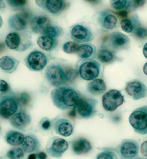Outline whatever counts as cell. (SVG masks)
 <instances>
[{"instance_id":"cell-1","label":"cell","mask_w":147,"mask_h":159,"mask_svg":"<svg viewBox=\"0 0 147 159\" xmlns=\"http://www.w3.org/2000/svg\"><path fill=\"white\" fill-rule=\"evenodd\" d=\"M81 97L79 91L71 87H59L54 89L51 92V98L54 105L63 110L73 108Z\"/></svg>"},{"instance_id":"cell-2","label":"cell","mask_w":147,"mask_h":159,"mask_svg":"<svg viewBox=\"0 0 147 159\" xmlns=\"http://www.w3.org/2000/svg\"><path fill=\"white\" fill-rule=\"evenodd\" d=\"M44 74L49 85L57 88L73 80L76 76V73L72 69L65 68L60 64L49 65Z\"/></svg>"},{"instance_id":"cell-3","label":"cell","mask_w":147,"mask_h":159,"mask_svg":"<svg viewBox=\"0 0 147 159\" xmlns=\"http://www.w3.org/2000/svg\"><path fill=\"white\" fill-rule=\"evenodd\" d=\"M5 45L9 49L16 52L28 50L32 46L30 31L25 30L8 33L5 39Z\"/></svg>"},{"instance_id":"cell-4","label":"cell","mask_w":147,"mask_h":159,"mask_svg":"<svg viewBox=\"0 0 147 159\" xmlns=\"http://www.w3.org/2000/svg\"><path fill=\"white\" fill-rule=\"evenodd\" d=\"M97 101L96 99L81 97L78 103L74 107L73 113L79 118H90L93 117L97 112Z\"/></svg>"},{"instance_id":"cell-5","label":"cell","mask_w":147,"mask_h":159,"mask_svg":"<svg viewBox=\"0 0 147 159\" xmlns=\"http://www.w3.org/2000/svg\"><path fill=\"white\" fill-rule=\"evenodd\" d=\"M129 122L137 134H147V105L135 110L129 117Z\"/></svg>"},{"instance_id":"cell-6","label":"cell","mask_w":147,"mask_h":159,"mask_svg":"<svg viewBox=\"0 0 147 159\" xmlns=\"http://www.w3.org/2000/svg\"><path fill=\"white\" fill-rule=\"evenodd\" d=\"M101 71V65L94 60H84L78 68V75L85 81H92L97 79L100 76Z\"/></svg>"},{"instance_id":"cell-7","label":"cell","mask_w":147,"mask_h":159,"mask_svg":"<svg viewBox=\"0 0 147 159\" xmlns=\"http://www.w3.org/2000/svg\"><path fill=\"white\" fill-rule=\"evenodd\" d=\"M20 103L17 96L8 94L0 97V116L9 119L19 110Z\"/></svg>"},{"instance_id":"cell-8","label":"cell","mask_w":147,"mask_h":159,"mask_svg":"<svg viewBox=\"0 0 147 159\" xmlns=\"http://www.w3.org/2000/svg\"><path fill=\"white\" fill-rule=\"evenodd\" d=\"M48 56L39 50L30 52L25 60L26 67L33 71H40L45 68L49 62Z\"/></svg>"},{"instance_id":"cell-9","label":"cell","mask_w":147,"mask_h":159,"mask_svg":"<svg viewBox=\"0 0 147 159\" xmlns=\"http://www.w3.org/2000/svg\"><path fill=\"white\" fill-rule=\"evenodd\" d=\"M102 102L106 111H113L123 105L125 102V97L120 91L112 89L103 95Z\"/></svg>"},{"instance_id":"cell-10","label":"cell","mask_w":147,"mask_h":159,"mask_svg":"<svg viewBox=\"0 0 147 159\" xmlns=\"http://www.w3.org/2000/svg\"><path fill=\"white\" fill-rule=\"evenodd\" d=\"M35 3L40 8L54 15L62 13L70 5L63 0H36Z\"/></svg>"},{"instance_id":"cell-11","label":"cell","mask_w":147,"mask_h":159,"mask_svg":"<svg viewBox=\"0 0 147 159\" xmlns=\"http://www.w3.org/2000/svg\"><path fill=\"white\" fill-rule=\"evenodd\" d=\"M70 37L76 43H88L93 40L94 34L88 26L77 24L72 27Z\"/></svg>"},{"instance_id":"cell-12","label":"cell","mask_w":147,"mask_h":159,"mask_svg":"<svg viewBox=\"0 0 147 159\" xmlns=\"http://www.w3.org/2000/svg\"><path fill=\"white\" fill-rule=\"evenodd\" d=\"M118 152L123 159H136L138 156L139 145L133 140H123L118 147Z\"/></svg>"},{"instance_id":"cell-13","label":"cell","mask_w":147,"mask_h":159,"mask_svg":"<svg viewBox=\"0 0 147 159\" xmlns=\"http://www.w3.org/2000/svg\"><path fill=\"white\" fill-rule=\"evenodd\" d=\"M68 148L69 143L65 140L54 137L49 140L46 146V151L50 156L59 158L63 155Z\"/></svg>"},{"instance_id":"cell-14","label":"cell","mask_w":147,"mask_h":159,"mask_svg":"<svg viewBox=\"0 0 147 159\" xmlns=\"http://www.w3.org/2000/svg\"><path fill=\"white\" fill-rule=\"evenodd\" d=\"M125 90L126 93L134 100H138L147 97L146 86L138 80L128 82Z\"/></svg>"},{"instance_id":"cell-15","label":"cell","mask_w":147,"mask_h":159,"mask_svg":"<svg viewBox=\"0 0 147 159\" xmlns=\"http://www.w3.org/2000/svg\"><path fill=\"white\" fill-rule=\"evenodd\" d=\"M109 43L114 50H127L130 48V38L120 31L111 33L109 36Z\"/></svg>"},{"instance_id":"cell-16","label":"cell","mask_w":147,"mask_h":159,"mask_svg":"<svg viewBox=\"0 0 147 159\" xmlns=\"http://www.w3.org/2000/svg\"><path fill=\"white\" fill-rule=\"evenodd\" d=\"M97 21L99 25L103 29L111 30L115 28L118 25V17L112 11L104 10L99 13Z\"/></svg>"},{"instance_id":"cell-17","label":"cell","mask_w":147,"mask_h":159,"mask_svg":"<svg viewBox=\"0 0 147 159\" xmlns=\"http://www.w3.org/2000/svg\"><path fill=\"white\" fill-rule=\"evenodd\" d=\"M53 127L55 132L61 136L67 137L72 135L74 131V126L69 119L59 118L53 122Z\"/></svg>"},{"instance_id":"cell-18","label":"cell","mask_w":147,"mask_h":159,"mask_svg":"<svg viewBox=\"0 0 147 159\" xmlns=\"http://www.w3.org/2000/svg\"><path fill=\"white\" fill-rule=\"evenodd\" d=\"M10 120L13 127L18 130H24L31 124V117L26 111H22L17 113Z\"/></svg>"},{"instance_id":"cell-19","label":"cell","mask_w":147,"mask_h":159,"mask_svg":"<svg viewBox=\"0 0 147 159\" xmlns=\"http://www.w3.org/2000/svg\"><path fill=\"white\" fill-rule=\"evenodd\" d=\"M50 24V19L47 16H35L31 20L30 28L31 31L35 33H42Z\"/></svg>"},{"instance_id":"cell-20","label":"cell","mask_w":147,"mask_h":159,"mask_svg":"<svg viewBox=\"0 0 147 159\" xmlns=\"http://www.w3.org/2000/svg\"><path fill=\"white\" fill-rule=\"evenodd\" d=\"M73 152L76 155H83L89 152L92 148L91 142L85 138H78L71 142Z\"/></svg>"},{"instance_id":"cell-21","label":"cell","mask_w":147,"mask_h":159,"mask_svg":"<svg viewBox=\"0 0 147 159\" xmlns=\"http://www.w3.org/2000/svg\"><path fill=\"white\" fill-rule=\"evenodd\" d=\"M9 28L17 31H25L28 27V20L23 14H16L8 19Z\"/></svg>"},{"instance_id":"cell-22","label":"cell","mask_w":147,"mask_h":159,"mask_svg":"<svg viewBox=\"0 0 147 159\" xmlns=\"http://www.w3.org/2000/svg\"><path fill=\"white\" fill-rule=\"evenodd\" d=\"M40 147L38 137L35 135L29 134L25 137V140L21 145V148L25 153H33L37 152Z\"/></svg>"},{"instance_id":"cell-23","label":"cell","mask_w":147,"mask_h":159,"mask_svg":"<svg viewBox=\"0 0 147 159\" xmlns=\"http://www.w3.org/2000/svg\"><path fill=\"white\" fill-rule=\"evenodd\" d=\"M76 53L82 60H92L96 56V48L92 44L84 43L79 45Z\"/></svg>"},{"instance_id":"cell-24","label":"cell","mask_w":147,"mask_h":159,"mask_svg":"<svg viewBox=\"0 0 147 159\" xmlns=\"http://www.w3.org/2000/svg\"><path fill=\"white\" fill-rule=\"evenodd\" d=\"M141 23L138 15L135 14L129 18H126L121 21V28L122 30L128 33H132L140 27Z\"/></svg>"},{"instance_id":"cell-25","label":"cell","mask_w":147,"mask_h":159,"mask_svg":"<svg viewBox=\"0 0 147 159\" xmlns=\"http://www.w3.org/2000/svg\"><path fill=\"white\" fill-rule=\"evenodd\" d=\"M19 64L18 60L10 56H4L0 58V68L8 73H12L16 71Z\"/></svg>"},{"instance_id":"cell-26","label":"cell","mask_w":147,"mask_h":159,"mask_svg":"<svg viewBox=\"0 0 147 159\" xmlns=\"http://www.w3.org/2000/svg\"><path fill=\"white\" fill-rule=\"evenodd\" d=\"M39 47L45 52L54 51L58 45V40L56 38L47 35H41L37 39Z\"/></svg>"},{"instance_id":"cell-27","label":"cell","mask_w":147,"mask_h":159,"mask_svg":"<svg viewBox=\"0 0 147 159\" xmlns=\"http://www.w3.org/2000/svg\"><path fill=\"white\" fill-rule=\"evenodd\" d=\"M88 91L94 95L102 94L106 90V85L102 79L97 78L91 81L88 86Z\"/></svg>"},{"instance_id":"cell-28","label":"cell","mask_w":147,"mask_h":159,"mask_svg":"<svg viewBox=\"0 0 147 159\" xmlns=\"http://www.w3.org/2000/svg\"><path fill=\"white\" fill-rule=\"evenodd\" d=\"M25 135L18 131L10 130L5 135L7 143L12 146H18L22 145L25 140Z\"/></svg>"},{"instance_id":"cell-29","label":"cell","mask_w":147,"mask_h":159,"mask_svg":"<svg viewBox=\"0 0 147 159\" xmlns=\"http://www.w3.org/2000/svg\"><path fill=\"white\" fill-rule=\"evenodd\" d=\"M98 60L102 63H112L117 60V57L111 50L101 48L97 53Z\"/></svg>"},{"instance_id":"cell-30","label":"cell","mask_w":147,"mask_h":159,"mask_svg":"<svg viewBox=\"0 0 147 159\" xmlns=\"http://www.w3.org/2000/svg\"><path fill=\"white\" fill-rule=\"evenodd\" d=\"M111 7L120 12H128L133 10V1L130 0H112L110 1Z\"/></svg>"},{"instance_id":"cell-31","label":"cell","mask_w":147,"mask_h":159,"mask_svg":"<svg viewBox=\"0 0 147 159\" xmlns=\"http://www.w3.org/2000/svg\"><path fill=\"white\" fill-rule=\"evenodd\" d=\"M64 33V30L60 26L51 23L43 31L41 34L42 35H47L57 39V38L63 35Z\"/></svg>"},{"instance_id":"cell-32","label":"cell","mask_w":147,"mask_h":159,"mask_svg":"<svg viewBox=\"0 0 147 159\" xmlns=\"http://www.w3.org/2000/svg\"><path fill=\"white\" fill-rule=\"evenodd\" d=\"M7 157L9 159H23L25 153L22 148H13L7 152Z\"/></svg>"},{"instance_id":"cell-33","label":"cell","mask_w":147,"mask_h":159,"mask_svg":"<svg viewBox=\"0 0 147 159\" xmlns=\"http://www.w3.org/2000/svg\"><path fill=\"white\" fill-rule=\"evenodd\" d=\"M79 45L74 42H67L63 45V51L67 54L76 53Z\"/></svg>"},{"instance_id":"cell-34","label":"cell","mask_w":147,"mask_h":159,"mask_svg":"<svg viewBox=\"0 0 147 159\" xmlns=\"http://www.w3.org/2000/svg\"><path fill=\"white\" fill-rule=\"evenodd\" d=\"M96 159H118V157L113 150H107L97 154Z\"/></svg>"},{"instance_id":"cell-35","label":"cell","mask_w":147,"mask_h":159,"mask_svg":"<svg viewBox=\"0 0 147 159\" xmlns=\"http://www.w3.org/2000/svg\"><path fill=\"white\" fill-rule=\"evenodd\" d=\"M12 92L8 83L4 80L0 79V97L10 94Z\"/></svg>"},{"instance_id":"cell-36","label":"cell","mask_w":147,"mask_h":159,"mask_svg":"<svg viewBox=\"0 0 147 159\" xmlns=\"http://www.w3.org/2000/svg\"><path fill=\"white\" fill-rule=\"evenodd\" d=\"M10 7L13 8H21L25 6L28 2L25 1V0H10V1L7 2Z\"/></svg>"},{"instance_id":"cell-37","label":"cell","mask_w":147,"mask_h":159,"mask_svg":"<svg viewBox=\"0 0 147 159\" xmlns=\"http://www.w3.org/2000/svg\"><path fill=\"white\" fill-rule=\"evenodd\" d=\"M133 34L139 39H145L147 37V28L140 26L135 30Z\"/></svg>"},{"instance_id":"cell-38","label":"cell","mask_w":147,"mask_h":159,"mask_svg":"<svg viewBox=\"0 0 147 159\" xmlns=\"http://www.w3.org/2000/svg\"><path fill=\"white\" fill-rule=\"evenodd\" d=\"M17 98H18L20 104H21L22 105H28L30 101V96L26 92L20 93V95Z\"/></svg>"},{"instance_id":"cell-39","label":"cell","mask_w":147,"mask_h":159,"mask_svg":"<svg viewBox=\"0 0 147 159\" xmlns=\"http://www.w3.org/2000/svg\"><path fill=\"white\" fill-rule=\"evenodd\" d=\"M47 155L45 152H40L36 153H30L26 159H47Z\"/></svg>"},{"instance_id":"cell-40","label":"cell","mask_w":147,"mask_h":159,"mask_svg":"<svg viewBox=\"0 0 147 159\" xmlns=\"http://www.w3.org/2000/svg\"><path fill=\"white\" fill-rule=\"evenodd\" d=\"M41 128L44 130H49L52 127V122L49 118H44L40 122Z\"/></svg>"},{"instance_id":"cell-41","label":"cell","mask_w":147,"mask_h":159,"mask_svg":"<svg viewBox=\"0 0 147 159\" xmlns=\"http://www.w3.org/2000/svg\"><path fill=\"white\" fill-rule=\"evenodd\" d=\"M141 153L145 156L147 157V140L145 141L141 145Z\"/></svg>"},{"instance_id":"cell-42","label":"cell","mask_w":147,"mask_h":159,"mask_svg":"<svg viewBox=\"0 0 147 159\" xmlns=\"http://www.w3.org/2000/svg\"><path fill=\"white\" fill-rule=\"evenodd\" d=\"M145 1H133V10H135L145 4Z\"/></svg>"},{"instance_id":"cell-43","label":"cell","mask_w":147,"mask_h":159,"mask_svg":"<svg viewBox=\"0 0 147 159\" xmlns=\"http://www.w3.org/2000/svg\"><path fill=\"white\" fill-rule=\"evenodd\" d=\"M143 53L145 57L147 59V43H146L143 48Z\"/></svg>"},{"instance_id":"cell-44","label":"cell","mask_w":147,"mask_h":159,"mask_svg":"<svg viewBox=\"0 0 147 159\" xmlns=\"http://www.w3.org/2000/svg\"><path fill=\"white\" fill-rule=\"evenodd\" d=\"M5 8V5L4 1L2 0H0V9H4Z\"/></svg>"},{"instance_id":"cell-45","label":"cell","mask_w":147,"mask_h":159,"mask_svg":"<svg viewBox=\"0 0 147 159\" xmlns=\"http://www.w3.org/2000/svg\"><path fill=\"white\" fill-rule=\"evenodd\" d=\"M143 70L144 73L146 75V76H147V62L144 65Z\"/></svg>"},{"instance_id":"cell-46","label":"cell","mask_w":147,"mask_h":159,"mask_svg":"<svg viewBox=\"0 0 147 159\" xmlns=\"http://www.w3.org/2000/svg\"><path fill=\"white\" fill-rule=\"evenodd\" d=\"M5 45H5L4 43H0V52H2V51H3V50H5Z\"/></svg>"},{"instance_id":"cell-47","label":"cell","mask_w":147,"mask_h":159,"mask_svg":"<svg viewBox=\"0 0 147 159\" xmlns=\"http://www.w3.org/2000/svg\"><path fill=\"white\" fill-rule=\"evenodd\" d=\"M3 18L1 16V15H0V28H1L3 26Z\"/></svg>"},{"instance_id":"cell-48","label":"cell","mask_w":147,"mask_h":159,"mask_svg":"<svg viewBox=\"0 0 147 159\" xmlns=\"http://www.w3.org/2000/svg\"><path fill=\"white\" fill-rule=\"evenodd\" d=\"M138 159H147V158H144V157H140V158H138Z\"/></svg>"},{"instance_id":"cell-49","label":"cell","mask_w":147,"mask_h":159,"mask_svg":"<svg viewBox=\"0 0 147 159\" xmlns=\"http://www.w3.org/2000/svg\"><path fill=\"white\" fill-rule=\"evenodd\" d=\"M0 159H5V158H3V157H0Z\"/></svg>"},{"instance_id":"cell-50","label":"cell","mask_w":147,"mask_h":159,"mask_svg":"<svg viewBox=\"0 0 147 159\" xmlns=\"http://www.w3.org/2000/svg\"><path fill=\"white\" fill-rule=\"evenodd\" d=\"M0 130H1V127H0Z\"/></svg>"}]
</instances>
